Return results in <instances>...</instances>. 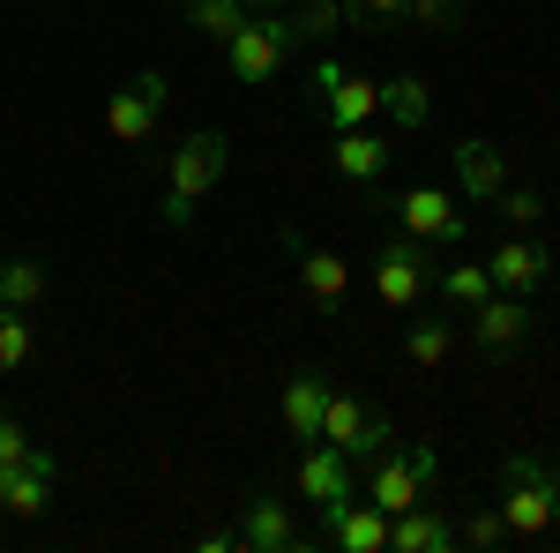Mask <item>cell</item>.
<instances>
[{"label":"cell","instance_id":"obj_28","mask_svg":"<svg viewBox=\"0 0 560 553\" xmlns=\"http://www.w3.org/2000/svg\"><path fill=\"white\" fill-rule=\"evenodd\" d=\"M292 23H300V38H329L345 23V0H292Z\"/></svg>","mask_w":560,"mask_h":553},{"label":"cell","instance_id":"obj_32","mask_svg":"<svg viewBox=\"0 0 560 553\" xmlns=\"http://www.w3.org/2000/svg\"><path fill=\"white\" fill-rule=\"evenodd\" d=\"M411 0H345V15H366V23H404Z\"/></svg>","mask_w":560,"mask_h":553},{"label":"cell","instance_id":"obj_2","mask_svg":"<svg viewBox=\"0 0 560 553\" xmlns=\"http://www.w3.org/2000/svg\"><path fill=\"white\" fill-rule=\"evenodd\" d=\"M441 479V457H433L427 441H388L382 457L366 464V502L388 516H404V509H419L427 502V486Z\"/></svg>","mask_w":560,"mask_h":553},{"label":"cell","instance_id":"obj_10","mask_svg":"<svg viewBox=\"0 0 560 553\" xmlns=\"http://www.w3.org/2000/svg\"><path fill=\"white\" fill-rule=\"evenodd\" d=\"M158 120H165V76H158V68H142V76L120 83V97L105 105V128H113V142H150Z\"/></svg>","mask_w":560,"mask_h":553},{"label":"cell","instance_id":"obj_17","mask_svg":"<svg viewBox=\"0 0 560 553\" xmlns=\"http://www.w3.org/2000/svg\"><path fill=\"white\" fill-rule=\"evenodd\" d=\"M456 546V523L448 516H433L427 502L404 516H388V553H448Z\"/></svg>","mask_w":560,"mask_h":553},{"label":"cell","instance_id":"obj_6","mask_svg":"<svg viewBox=\"0 0 560 553\" xmlns=\"http://www.w3.org/2000/svg\"><path fill=\"white\" fill-rule=\"evenodd\" d=\"M396 232H411L419 247H464L471 217L456 210V195H441V187H404L396 195Z\"/></svg>","mask_w":560,"mask_h":553},{"label":"cell","instance_id":"obj_33","mask_svg":"<svg viewBox=\"0 0 560 553\" xmlns=\"http://www.w3.org/2000/svg\"><path fill=\"white\" fill-rule=\"evenodd\" d=\"M0 509H8V471H0Z\"/></svg>","mask_w":560,"mask_h":553},{"label":"cell","instance_id":"obj_16","mask_svg":"<svg viewBox=\"0 0 560 553\" xmlns=\"http://www.w3.org/2000/svg\"><path fill=\"white\" fill-rule=\"evenodd\" d=\"M509 187V158H501V142H456V195L464 203H493Z\"/></svg>","mask_w":560,"mask_h":553},{"label":"cell","instance_id":"obj_1","mask_svg":"<svg viewBox=\"0 0 560 553\" xmlns=\"http://www.w3.org/2000/svg\"><path fill=\"white\" fill-rule=\"evenodd\" d=\"M493 509L509 516V539H546L560 523V479L538 457H523V449H509L501 457V502Z\"/></svg>","mask_w":560,"mask_h":553},{"label":"cell","instance_id":"obj_4","mask_svg":"<svg viewBox=\"0 0 560 553\" xmlns=\"http://www.w3.org/2000/svg\"><path fill=\"white\" fill-rule=\"evenodd\" d=\"M292 45H300V23H292V8H277V15H247L224 38V60H232L240 83H277V68L292 60Z\"/></svg>","mask_w":560,"mask_h":553},{"label":"cell","instance_id":"obj_9","mask_svg":"<svg viewBox=\"0 0 560 553\" xmlns=\"http://www.w3.org/2000/svg\"><path fill=\"white\" fill-rule=\"evenodd\" d=\"M351 494H359V464H351L345 449H329V441H306L300 449V502H314V509H345Z\"/></svg>","mask_w":560,"mask_h":553},{"label":"cell","instance_id":"obj_29","mask_svg":"<svg viewBox=\"0 0 560 553\" xmlns=\"http://www.w3.org/2000/svg\"><path fill=\"white\" fill-rule=\"evenodd\" d=\"M404 23H419V31H456V23H464V0H411Z\"/></svg>","mask_w":560,"mask_h":553},{"label":"cell","instance_id":"obj_26","mask_svg":"<svg viewBox=\"0 0 560 553\" xmlns=\"http://www.w3.org/2000/svg\"><path fill=\"white\" fill-rule=\"evenodd\" d=\"M187 23H195V31H202V38H232V31H240V23H247V0H187Z\"/></svg>","mask_w":560,"mask_h":553},{"label":"cell","instance_id":"obj_23","mask_svg":"<svg viewBox=\"0 0 560 553\" xmlns=\"http://www.w3.org/2000/svg\"><path fill=\"white\" fill-rule=\"evenodd\" d=\"M38 299H45V262L38 255H8L0 262V307H23V314H31Z\"/></svg>","mask_w":560,"mask_h":553},{"label":"cell","instance_id":"obj_8","mask_svg":"<svg viewBox=\"0 0 560 553\" xmlns=\"http://www.w3.org/2000/svg\"><path fill=\"white\" fill-rule=\"evenodd\" d=\"M374 292L382 307H419L433 292V269H427V247L411 240V232H396L382 255H374Z\"/></svg>","mask_w":560,"mask_h":553},{"label":"cell","instance_id":"obj_19","mask_svg":"<svg viewBox=\"0 0 560 553\" xmlns=\"http://www.w3.org/2000/svg\"><path fill=\"white\" fill-rule=\"evenodd\" d=\"M322 404H329V375L322 367H300L284 382V426H292V441H314L322 434Z\"/></svg>","mask_w":560,"mask_h":553},{"label":"cell","instance_id":"obj_21","mask_svg":"<svg viewBox=\"0 0 560 553\" xmlns=\"http://www.w3.org/2000/svg\"><path fill=\"white\" fill-rule=\"evenodd\" d=\"M382 113H388V128H404V135L427 128L433 120V90L419 83V76H388L382 83Z\"/></svg>","mask_w":560,"mask_h":553},{"label":"cell","instance_id":"obj_15","mask_svg":"<svg viewBox=\"0 0 560 553\" xmlns=\"http://www.w3.org/2000/svg\"><path fill=\"white\" fill-rule=\"evenodd\" d=\"M322 539H329V546H345V553H388V509H374V502H359V494H351L345 509L322 516Z\"/></svg>","mask_w":560,"mask_h":553},{"label":"cell","instance_id":"obj_20","mask_svg":"<svg viewBox=\"0 0 560 553\" xmlns=\"http://www.w3.org/2000/svg\"><path fill=\"white\" fill-rule=\"evenodd\" d=\"M329 158H337V172H345V180H359V187H374V180L388 172V142H382V135H366V128H345Z\"/></svg>","mask_w":560,"mask_h":553},{"label":"cell","instance_id":"obj_31","mask_svg":"<svg viewBox=\"0 0 560 553\" xmlns=\"http://www.w3.org/2000/svg\"><path fill=\"white\" fill-rule=\"evenodd\" d=\"M31 457H38V441H31V434H23V426H15V419H8V412H0V471L31 464Z\"/></svg>","mask_w":560,"mask_h":553},{"label":"cell","instance_id":"obj_18","mask_svg":"<svg viewBox=\"0 0 560 553\" xmlns=\"http://www.w3.org/2000/svg\"><path fill=\"white\" fill-rule=\"evenodd\" d=\"M52 486H60V464H52V449H38L31 464L8 471V516H45L52 509Z\"/></svg>","mask_w":560,"mask_h":553},{"label":"cell","instance_id":"obj_7","mask_svg":"<svg viewBox=\"0 0 560 553\" xmlns=\"http://www.w3.org/2000/svg\"><path fill=\"white\" fill-rule=\"evenodd\" d=\"M306 90H314V105L329 113V128H366L374 113H382V83H366V76H351L345 60H322L314 76H306Z\"/></svg>","mask_w":560,"mask_h":553},{"label":"cell","instance_id":"obj_5","mask_svg":"<svg viewBox=\"0 0 560 553\" xmlns=\"http://www.w3.org/2000/svg\"><path fill=\"white\" fill-rule=\"evenodd\" d=\"M314 441L345 449L351 464H374V457H382V449L396 441V434H388V419H382V412H366L359 396H345V389H329V404H322V434H314Z\"/></svg>","mask_w":560,"mask_h":553},{"label":"cell","instance_id":"obj_30","mask_svg":"<svg viewBox=\"0 0 560 553\" xmlns=\"http://www.w3.org/2000/svg\"><path fill=\"white\" fill-rule=\"evenodd\" d=\"M493 203H501V217H509V224H516V232H530V224H538V217H546V203H538V187H501V195H493Z\"/></svg>","mask_w":560,"mask_h":553},{"label":"cell","instance_id":"obj_12","mask_svg":"<svg viewBox=\"0 0 560 553\" xmlns=\"http://www.w3.org/2000/svg\"><path fill=\"white\" fill-rule=\"evenodd\" d=\"M486 269H493V285H501V292H523V299H530L538 285H546V277H553V255H546V240H530V232H509V240L486 255Z\"/></svg>","mask_w":560,"mask_h":553},{"label":"cell","instance_id":"obj_3","mask_svg":"<svg viewBox=\"0 0 560 553\" xmlns=\"http://www.w3.org/2000/svg\"><path fill=\"white\" fill-rule=\"evenodd\" d=\"M217 180H224V135L202 128V135H187L173 150V172H165V224H195V210H202V195H210Z\"/></svg>","mask_w":560,"mask_h":553},{"label":"cell","instance_id":"obj_14","mask_svg":"<svg viewBox=\"0 0 560 553\" xmlns=\"http://www.w3.org/2000/svg\"><path fill=\"white\" fill-rule=\"evenodd\" d=\"M284 255H292V269H300V285L314 307H337V299L351 292V262L329 255V247H306L300 232H284Z\"/></svg>","mask_w":560,"mask_h":553},{"label":"cell","instance_id":"obj_24","mask_svg":"<svg viewBox=\"0 0 560 553\" xmlns=\"http://www.w3.org/2000/svg\"><path fill=\"white\" fill-rule=\"evenodd\" d=\"M31 352H38V330H31V314H23V307H0V375L31 367Z\"/></svg>","mask_w":560,"mask_h":553},{"label":"cell","instance_id":"obj_25","mask_svg":"<svg viewBox=\"0 0 560 553\" xmlns=\"http://www.w3.org/2000/svg\"><path fill=\"white\" fill-rule=\"evenodd\" d=\"M404 352H411V367H441L456 352V322H411L404 330Z\"/></svg>","mask_w":560,"mask_h":553},{"label":"cell","instance_id":"obj_13","mask_svg":"<svg viewBox=\"0 0 560 553\" xmlns=\"http://www.w3.org/2000/svg\"><path fill=\"white\" fill-rule=\"evenodd\" d=\"M240 546L292 553V546H300V516H292V502H277V494H247V509H240Z\"/></svg>","mask_w":560,"mask_h":553},{"label":"cell","instance_id":"obj_11","mask_svg":"<svg viewBox=\"0 0 560 553\" xmlns=\"http://www.w3.org/2000/svg\"><path fill=\"white\" fill-rule=\"evenodd\" d=\"M471 337H478V352H493V359L523 352V337H530V299L523 292H486L471 307Z\"/></svg>","mask_w":560,"mask_h":553},{"label":"cell","instance_id":"obj_27","mask_svg":"<svg viewBox=\"0 0 560 553\" xmlns=\"http://www.w3.org/2000/svg\"><path fill=\"white\" fill-rule=\"evenodd\" d=\"M456 546H478V553L509 546V516H501V509H471L464 523H456Z\"/></svg>","mask_w":560,"mask_h":553},{"label":"cell","instance_id":"obj_34","mask_svg":"<svg viewBox=\"0 0 560 553\" xmlns=\"http://www.w3.org/2000/svg\"><path fill=\"white\" fill-rule=\"evenodd\" d=\"M546 471H553V479H560V449H553V464H546Z\"/></svg>","mask_w":560,"mask_h":553},{"label":"cell","instance_id":"obj_22","mask_svg":"<svg viewBox=\"0 0 560 553\" xmlns=\"http://www.w3.org/2000/svg\"><path fill=\"white\" fill-rule=\"evenodd\" d=\"M433 292L448 299V307H464V314H471L478 299L501 292V285H493V269H486V262H441V269H433Z\"/></svg>","mask_w":560,"mask_h":553}]
</instances>
